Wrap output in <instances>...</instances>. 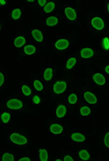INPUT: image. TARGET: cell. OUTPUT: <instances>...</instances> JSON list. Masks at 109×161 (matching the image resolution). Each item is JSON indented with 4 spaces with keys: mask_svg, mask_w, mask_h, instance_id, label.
Masks as SVG:
<instances>
[{
    "mask_svg": "<svg viewBox=\"0 0 109 161\" xmlns=\"http://www.w3.org/2000/svg\"><path fill=\"white\" fill-rule=\"evenodd\" d=\"M55 7H56V5L55 3L52 2H49L46 4V5L44 8V10L46 13H49V12H52L53 10L55 9Z\"/></svg>",
    "mask_w": 109,
    "mask_h": 161,
    "instance_id": "18",
    "label": "cell"
},
{
    "mask_svg": "<svg viewBox=\"0 0 109 161\" xmlns=\"http://www.w3.org/2000/svg\"><path fill=\"white\" fill-rule=\"evenodd\" d=\"M4 82H5V77L2 73H0V86H2Z\"/></svg>",
    "mask_w": 109,
    "mask_h": 161,
    "instance_id": "32",
    "label": "cell"
},
{
    "mask_svg": "<svg viewBox=\"0 0 109 161\" xmlns=\"http://www.w3.org/2000/svg\"><path fill=\"white\" fill-rule=\"evenodd\" d=\"M91 110L88 106H82V107L80 109V114H81L82 116H87L90 114Z\"/></svg>",
    "mask_w": 109,
    "mask_h": 161,
    "instance_id": "25",
    "label": "cell"
},
{
    "mask_svg": "<svg viewBox=\"0 0 109 161\" xmlns=\"http://www.w3.org/2000/svg\"><path fill=\"white\" fill-rule=\"evenodd\" d=\"M39 159L41 161H47L48 160V152L45 149H40L39 150Z\"/></svg>",
    "mask_w": 109,
    "mask_h": 161,
    "instance_id": "17",
    "label": "cell"
},
{
    "mask_svg": "<svg viewBox=\"0 0 109 161\" xmlns=\"http://www.w3.org/2000/svg\"><path fill=\"white\" fill-rule=\"evenodd\" d=\"M55 46L58 50H65L69 46V42H68V41L67 40L60 39V40H58L56 42V44H55Z\"/></svg>",
    "mask_w": 109,
    "mask_h": 161,
    "instance_id": "6",
    "label": "cell"
},
{
    "mask_svg": "<svg viewBox=\"0 0 109 161\" xmlns=\"http://www.w3.org/2000/svg\"><path fill=\"white\" fill-rule=\"evenodd\" d=\"M0 4H1V5H4L6 4V2L4 1V0H1V1H0Z\"/></svg>",
    "mask_w": 109,
    "mask_h": 161,
    "instance_id": "37",
    "label": "cell"
},
{
    "mask_svg": "<svg viewBox=\"0 0 109 161\" xmlns=\"http://www.w3.org/2000/svg\"><path fill=\"white\" fill-rule=\"evenodd\" d=\"M20 16H21V10L18 8H16L14 9L12 11V13H11V17L12 18V19L14 20H18V19L20 18Z\"/></svg>",
    "mask_w": 109,
    "mask_h": 161,
    "instance_id": "21",
    "label": "cell"
},
{
    "mask_svg": "<svg viewBox=\"0 0 109 161\" xmlns=\"http://www.w3.org/2000/svg\"><path fill=\"white\" fill-rule=\"evenodd\" d=\"M56 113L58 118H62L66 114V107L64 105H60L56 109Z\"/></svg>",
    "mask_w": 109,
    "mask_h": 161,
    "instance_id": "13",
    "label": "cell"
},
{
    "mask_svg": "<svg viewBox=\"0 0 109 161\" xmlns=\"http://www.w3.org/2000/svg\"><path fill=\"white\" fill-rule=\"evenodd\" d=\"M33 101H34V103L36 104H38L40 103V98L38 96H34V98H33Z\"/></svg>",
    "mask_w": 109,
    "mask_h": 161,
    "instance_id": "30",
    "label": "cell"
},
{
    "mask_svg": "<svg viewBox=\"0 0 109 161\" xmlns=\"http://www.w3.org/2000/svg\"><path fill=\"white\" fill-rule=\"evenodd\" d=\"M38 4L41 7H44V6H45V5H46L47 1H46V0H39Z\"/></svg>",
    "mask_w": 109,
    "mask_h": 161,
    "instance_id": "31",
    "label": "cell"
},
{
    "mask_svg": "<svg viewBox=\"0 0 109 161\" xmlns=\"http://www.w3.org/2000/svg\"><path fill=\"white\" fill-rule=\"evenodd\" d=\"M11 141L13 142L14 144H18V145H24L26 143L28 142V140L23 136L20 134H17V133H13L9 136Z\"/></svg>",
    "mask_w": 109,
    "mask_h": 161,
    "instance_id": "1",
    "label": "cell"
},
{
    "mask_svg": "<svg viewBox=\"0 0 109 161\" xmlns=\"http://www.w3.org/2000/svg\"><path fill=\"white\" fill-rule=\"evenodd\" d=\"M84 98H85V101L87 103L90 104H95L97 103V101L96 96L93 93L89 92V91H87L86 93H85V94H84Z\"/></svg>",
    "mask_w": 109,
    "mask_h": 161,
    "instance_id": "5",
    "label": "cell"
},
{
    "mask_svg": "<svg viewBox=\"0 0 109 161\" xmlns=\"http://www.w3.org/2000/svg\"><path fill=\"white\" fill-rule=\"evenodd\" d=\"M10 115H9L8 112H4L3 114L1 116V119H2V121L4 123H7L10 120Z\"/></svg>",
    "mask_w": 109,
    "mask_h": 161,
    "instance_id": "26",
    "label": "cell"
},
{
    "mask_svg": "<svg viewBox=\"0 0 109 161\" xmlns=\"http://www.w3.org/2000/svg\"><path fill=\"white\" fill-rule=\"evenodd\" d=\"M71 139L74 141H77V142H83V141H85L86 138L82 134L74 133V134L71 135Z\"/></svg>",
    "mask_w": 109,
    "mask_h": 161,
    "instance_id": "12",
    "label": "cell"
},
{
    "mask_svg": "<svg viewBox=\"0 0 109 161\" xmlns=\"http://www.w3.org/2000/svg\"><path fill=\"white\" fill-rule=\"evenodd\" d=\"M24 52L27 55H32L36 52V48L33 45H28L27 46H25Z\"/></svg>",
    "mask_w": 109,
    "mask_h": 161,
    "instance_id": "20",
    "label": "cell"
},
{
    "mask_svg": "<svg viewBox=\"0 0 109 161\" xmlns=\"http://www.w3.org/2000/svg\"><path fill=\"white\" fill-rule=\"evenodd\" d=\"M31 34H32V37H34V40L36 41L39 42H41L43 40V34L38 29H34V30H32Z\"/></svg>",
    "mask_w": 109,
    "mask_h": 161,
    "instance_id": "11",
    "label": "cell"
},
{
    "mask_svg": "<svg viewBox=\"0 0 109 161\" xmlns=\"http://www.w3.org/2000/svg\"><path fill=\"white\" fill-rule=\"evenodd\" d=\"M25 43H26V40L24 37L20 36L14 40V46L16 48H20L25 45Z\"/></svg>",
    "mask_w": 109,
    "mask_h": 161,
    "instance_id": "15",
    "label": "cell"
},
{
    "mask_svg": "<svg viewBox=\"0 0 109 161\" xmlns=\"http://www.w3.org/2000/svg\"><path fill=\"white\" fill-rule=\"evenodd\" d=\"M58 19L55 16H50L46 20V24L48 26H54L58 24Z\"/></svg>",
    "mask_w": 109,
    "mask_h": 161,
    "instance_id": "16",
    "label": "cell"
},
{
    "mask_svg": "<svg viewBox=\"0 0 109 161\" xmlns=\"http://www.w3.org/2000/svg\"><path fill=\"white\" fill-rule=\"evenodd\" d=\"M19 160L20 161H30L31 160V159H30L29 158H28V157H24V158H20Z\"/></svg>",
    "mask_w": 109,
    "mask_h": 161,
    "instance_id": "35",
    "label": "cell"
},
{
    "mask_svg": "<svg viewBox=\"0 0 109 161\" xmlns=\"http://www.w3.org/2000/svg\"><path fill=\"white\" fill-rule=\"evenodd\" d=\"M107 8H108V12H109V3L108 4V7H107Z\"/></svg>",
    "mask_w": 109,
    "mask_h": 161,
    "instance_id": "39",
    "label": "cell"
},
{
    "mask_svg": "<svg viewBox=\"0 0 109 161\" xmlns=\"http://www.w3.org/2000/svg\"><path fill=\"white\" fill-rule=\"evenodd\" d=\"M63 160L64 161H73L74 160H73V158H71V156H69V155H66V156L64 157V159H63Z\"/></svg>",
    "mask_w": 109,
    "mask_h": 161,
    "instance_id": "34",
    "label": "cell"
},
{
    "mask_svg": "<svg viewBox=\"0 0 109 161\" xmlns=\"http://www.w3.org/2000/svg\"><path fill=\"white\" fill-rule=\"evenodd\" d=\"M21 91H22V93H23L24 94L25 96H30L31 94V88H30V87H28V85H24L22 86Z\"/></svg>",
    "mask_w": 109,
    "mask_h": 161,
    "instance_id": "24",
    "label": "cell"
},
{
    "mask_svg": "<svg viewBox=\"0 0 109 161\" xmlns=\"http://www.w3.org/2000/svg\"><path fill=\"white\" fill-rule=\"evenodd\" d=\"M77 63V59L75 58H71L68 60L66 63V68L68 69H71L74 66V65Z\"/></svg>",
    "mask_w": 109,
    "mask_h": 161,
    "instance_id": "22",
    "label": "cell"
},
{
    "mask_svg": "<svg viewBox=\"0 0 109 161\" xmlns=\"http://www.w3.org/2000/svg\"><path fill=\"white\" fill-rule=\"evenodd\" d=\"M92 26L97 30H102L104 28V21L100 17H95L92 19Z\"/></svg>",
    "mask_w": 109,
    "mask_h": 161,
    "instance_id": "4",
    "label": "cell"
},
{
    "mask_svg": "<svg viewBox=\"0 0 109 161\" xmlns=\"http://www.w3.org/2000/svg\"><path fill=\"white\" fill-rule=\"evenodd\" d=\"M68 102H69L71 104H74L75 103H77V100H78V98H77V96L76 94L72 93L68 96Z\"/></svg>",
    "mask_w": 109,
    "mask_h": 161,
    "instance_id": "28",
    "label": "cell"
},
{
    "mask_svg": "<svg viewBox=\"0 0 109 161\" xmlns=\"http://www.w3.org/2000/svg\"><path fill=\"white\" fill-rule=\"evenodd\" d=\"M15 158L12 154H9L8 152L4 154L2 157V161H14Z\"/></svg>",
    "mask_w": 109,
    "mask_h": 161,
    "instance_id": "23",
    "label": "cell"
},
{
    "mask_svg": "<svg viewBox=\"0 0 109 161\" xmlns=\"http://www.w3.org/2000/svg\"><path fill=\"white\" fill-rule=\"evenodd\" d=\"M67 84L64 81H58L55 83L53 86V91L56 94H61L66 91Z\"/></svg>",
    "mask_w": 109,
    "mask_h": 161,
    "instance_id": "3",
    "label": "cell"
},
{
    "mask_svg": "<svg viewBox=\"0 0 109 161\" xmlns=\"http://www.w3.org/2000/svg\"><path fill=\"white\" fill-rule=\"evenodd\" d=\"M50 131L52 134H55V135H58L63 132V127L59 124H52L50 126Z\"/></svg>",
    "mask_w": 109,
    "mask_h": 161,
    "instance_id": "10",
    "label": "cell"
},
{
    "mask_svg": "<svg viewBox=\"0 0 109 161\" xmlns=\"http://www.w3.org/2000/svg\"><path fill=\"white\" fill-rule=\"evenodd\" d=\"M103 42H104V45L106 46V49H108L109 48V40H108V38H105V40H103Z\"/></svg>",
    "mask_w": 109,
    "mask_h": 161,
    "instance_id": "33",
    "label": "cell"
},
{
    "mask_svg": "<svg viewBox=\"0 0 109 161\" xmlns=\"http://www.w3.org/2000/svg\"><path fill=\"white\" fill-rule=\"evenodd\" d=\"M65 14L66 16L71 20H74L77 19V13L75 10L71 8H66L65 9Z\"/></svg>",
    "mask_w": 109,
    "mask_h": 161,
    "instance_id": "8",
    "label": "cell"
},
{
    "mask_svg": "<svg viewBox=\"0 0 109 161\" xmlns=\"http://www.w3.org/2000/svg\"><path fill=\"white\" fill-rule=\"evenodd\" d=\"M28 2H34V0H28Z\"/></svg>",
    "mask_w": 109,
    "mask_h": 161,
    "instance_id": "38",
    "label": "cell"
},
{
    "mask_svg": "<svg viewBox=\"0 0 109 161\" xmlns=\"http://www.w3.org/2000/svg\"><path fill=\"white\" fill-rule=\"evenodd\" d=\"M105 71H106V72L107 73V74H109V65L106 66V69H105Z\"/></svg>",
    "mask_w": 109,
    "mask_h": 161,
    "instance_id": "36",
    "label": "cell"
},
{
    "mask_svg": "<svg viewBox=\"0 0 109 161\" xmlns=\"http://www.w3.org/2000/svg\"><path fill=\"white\" fill-rule=\"evenodd\" d=\"M81 56L83 58H89L94 55V51L91 48H83L81 50Z\"/></svg>",
    "mask_w": 109,
    "mask_h": 161,
    "instance_id": "9",
    "label": "cell"
},
{
    "mask_svg": "<svg viewBox=\"0 0 109 161\" xmlns=\"http://www.w3.org/2000/svg\"><path fill=\"white\" fill-rule=\"evenodd\" d=\"M61 160H60V159H56V161H60Z\"/></svg>",
    "mask_w": 109,
    "mask_h": 161,
    "instance_id": "40",
    "label": "cell"
},
{
    "mask_svg": "<svg viewBox=\"0 0 109 161\" xmlns=\"http://www.w3.org/2000/svg\"><path fill=\"white\" fill-rule=\"evenodd\" d=\"M104 144L107 147L109 148V132L107 133V134H106V136H105Z\"/></svg>",
    "mask_w": 109,
    "mask_h": 161,
    "instance_id": "29",
    "label": "cell"
},
{
    "mask_svg": "<svg viewBox=\"0 0 109 161\" xmlns=\"http://www.w3.org/2000/svg\"><path fill=\"white\" fill-rule=\"evenodd\" d=\"M92 80L95 81L96 84L99 85H103L106 83V78L104 76L100 73H96L92 76Z\"/></svg>",
    "mask_w": 109,
    "mask_h": 161,
    "instance_id": "7",
    "label": "cell"
},
{
    "mask_svg": "<svg viewBox=\"0 0 109 161\" xmlns=\"http://www.w3.org/2000/svg\"><path fill=\"white\" fill-rule=\"evenodd\" d=\"M23 104L21 101L16 98L9 100L7 103V106L10 109H20L23 107Z\"/></svg>",
    "mask_w": 109,
    "mask_h": 161,
    "instance_id": "2",
    "label": "cell"
},
{
    "mask_svg": "<svg viewBox=\"0 0 109 161\" xmlns=\"http://www.w3.org/2000/svg\"><path fill=\"white\" fill-rule=\"evenodd\" d=\"M79 158L82 160H88L89 159V158H90L89 152L86 149H82V150L80 151L79 153Z\"/></svg>",
    "mask_w": 109,
    "mask_h": 161,
    "instance_id": "19",
    "label": "cell"
},
{
    "mask_svg": "<svg viewBox=\"0 0 109 161\" xmlns=\"http://www.w3.org/2000/svg\"><path fill=\"white\" fill-rule=\"evenodd\" d=\"M52 75H53V70L52 68H47L44 72L43 77L46 81H49L52 79Z\"/></svg>",
    "mask_w": 109,
    "mask_h": 161,
    "instance_id": "14",
    "label": "cell"
},
{
    "mask_svg": "<svg viewBox=\"0 0 109 161\" xmlns=\"http://www.w3.org/2000/svg\"><path fill=\"white\" fill-rule=\"evenodd\" d=\"M34 87H35V89L37 90V91H42V89H43V85H42V83H41V82L39 81V80H34Z\"/></svg>",
    "mask_w": 109,
    "mask_h": 161,
    "instance_id": "27",
    "label": "cell"
}]
</instances>
